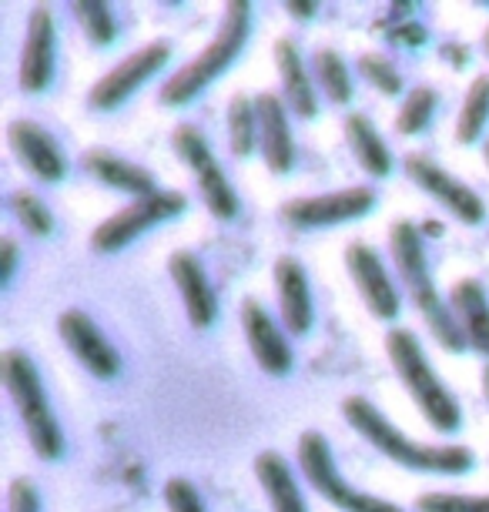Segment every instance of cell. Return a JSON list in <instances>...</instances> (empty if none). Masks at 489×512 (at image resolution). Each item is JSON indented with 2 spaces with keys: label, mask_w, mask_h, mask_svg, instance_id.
<instances>
[{
  "label": "cell",
  "mask_w": 489,
  "mask_h": 512,
  "mask_svg": "<svg viewBox=\"0 0 489 512\" xmlns=\"http://www.w3.org/2000/svg\"><path fill=\"white\" fill-rule=\"evenodd\" d=\"M419 512H489V496H459V492H426Z\"/></svg>",
  "instance_id": "4dcf8cb0"
},
{
  "label": "cell",
  "mask_w": 489,
  "mask_h": 512,
  "mask_svg": "<svg viewBox=\"0 0 489 512\" xmlns=\"http://www.w3.org/2000/svg\"><path fill=\"white\" fill-rule=\"evenodd\" d=\"M436 91L433 88H412L402 101V108L396 114V131L399 134H419L433 121V111H436Z\"/></svg>",
  "instance_id": "83f0119b"
},
{
  "label": "cell",
  "mask_w": 489,
  "mask_h": 512,
  "mask_svg": "<svg viewBox=\"0 0 489 512\" xmlns=\"http://www.w3.org/2000/svg\"><path fill=\"white\" fill-rule=\"evenodd\" d=\"M248 21H252V4H248V0H232V4L225 7L222 27H218L212 41L205 44V51L191 64L181 67L178 74H171V81H165L161 104H168V108L188 104L191 98H198L218 74H225V67L242 54V47L248 41Z\"/></svg>",
  "instance_id": "3957f363"
},
{
  "label": "cell",
  "mask_w": 489,
  "mask_h": 512,
  "mask_svg": "<svg viewBox=\"0 0 489 512\" xmlns=\"http://www.w3.org/2000/svg\"><path fill=\"white\" fill-rule=\"evenodd\" d=\"M242 325L248 335V345H252L258 365L268 375H285L292 369V349L285 342L282 328L272 322V315L265 312L258 302H245L242 308Z\"/></svg>",
  "instance_id": "ac0fdd59"
},
{
  "label": "cell",
  "mask_w": 489,
  "mask_h": 512,
  "mask_svg": "<svg viewBox=\"0 0 489 512\" xmlns=\"http://www.w3.org/2000/svg\"><path fill=\"white\" fill-rule=\"evenodd\" d=\"M486 121H489V77H476V81L469 84L463 111H459L456 138L463 141V144H473L479 134H483Z\"/></svg>",
  "instance_id": "d4e9b609"
},
{
  "label": "cell",
  "mask_w": 489,
  "mask_h": 512,
  "mask_svg": "<svg viewBox=\"0 0 489 512\" xmlns=\"http://www.w3.org/2000/svg\"><path fill=\"white\" fill-rule=\"evenodd\" d=\"M345 138L352 144V154L369 175H389L392 171V154H389V144L379 138V131L372 128V121L366 114H349L345 118Z\"/></svg>",
  "instance_id": "cb8c5ba5"
},
{
  "label": "cell",
  "mask_w": 489,
  "mask_h": 512,
  "mask_svg": "<svg viewBox=\"0 0 489 512\" xmlns=\"http://www.w3.org/2000/svg\"><path fill=\"white\" fill-rule=\"evenodd\" d=\"M84 168H88L98 181H104L108 188L124 191V195H134V198L158 195V185H155V178H151V171H145V168H138V164L118 158V154L91 151L88 158H84Z\"/></svg>",
  "instance_id": "7402d4cb"
},
{
  "label": "cell",
  "mask_w": 489,
  "mask_h": 512,
  "mask_svg": "<svg viewBox=\"0 0 489 512\" xmlns=\"http://www.w3.org/2000/svg\"><path fill=\"white\" fill-rule=\"evenodd\" d=\"M486 54H489V31H486Z\"/></svg>",
  "instance_id": "74e56055"
},
{
  "label": "cell",
  "mask_w": 489,
  "mask_h": 512,
  "mask_svg": "<svg viewBox=\"0 0 489 512\" xmlns=\"http://www.w3.org/2000/svg\"><path fill=\"white\" fill-rule=\"evenodd\" d=\"M275 61H278V71H282V84H285V98H289V108L299 114V118L312 121L319 114V94H315V84L309 71L302 64V54L299 47L292 41H278L275 44Z\"/></svg>",
  "instance_id": "44dd1931"
},
{
  "label": "cell",
  "mask_w": 489,
  "mask_h": 512,
  "mask_svg": "<svg viewBox=\"0 0 489 512\" xmlns=\"http://www.w3.org/2000/svg\"><path fill=\"white\" fill-rule=\"evenodd\" d=\"M483 389H486V399H489V365H486V372H483Z\"/></svg>",
  "instance_id": "8d00e7d4"
},
{
  "label": "cell",
  "mask_w": 489,
  "mask_h": 512,
  "mask_svg": "<svg viewBox=\"0 0 489 512\" xmlns=\"http://www.w3.org/2000/svg\"><path fill=\"white\" fill-rule=\"evenodd\" d=\"M345 268H349L352 282H356L362 302L369 305V312L382 318V322H392V318L399 315V292L376 251L356 241V245H349V251H345Z\"/></svg>",
  "instance_id": "7c38bea8"
},
{
  "label": "cell",
  "mask_w": 489,
  "mask_h": 512,
  "mask_svg": "<svg viewBox=\"0 0 489 512\" xmlns=\"http://www.w3.org/2000/svg\"><path fill=\"white\" fill-rule=\"evenodd\" d=\"M54 14L47 7H34L27 17V37L21 54V88L31 94H41L54 77Z\"/></svg>",
  "instance_id": "5bb4252c"
},
{
  "label": "cell",
  "mask_w": 489,
  "mask_h": 512,
  "mask_svg": "<svg viewBox=\"0 0 489 512\" xmlns=\"http://www.w3.org/2000/svg\"><path fill=\"white\" fill-rule=\"evenodd\" d=\"M74 17L81 21L84 34H88L94 44H111L114 34H118L114 14L108 11V4H98V0H78V4H74Z\"/></svg>",
  "instance_id": "f1b7e54d"
},
{
  "label": "cell",
  "mask_w": 489,
  "mask_h": 512,
  "mask_svg": "<svg viewBox=\"0 0 489 512\" xmlns=\"http://www.w3.org/2000/svg\"><path fill=\"white\" fill-rule=\"evenodd\" d=\"M228 134H232V151L238 158L255 151L258 144V108L252 98L238 94L232 98V108H228Z\"/></svg>",
  "instance_id": "4316f807"
},
{
  "label": "cell",
  "mask_w": 489,
  "mask_h": 512,
  "mask_svg": "<svg viewBox=\"0 0 489 512\" xmlns=\"http://www.w3.org/2000/svg\"><path fill=\"white\" fill-rule=\"evenodd\" d=\"M7 138H11L14 154L21 158V164L31 171L34 178H41V181H61L64 178V171H67L64 151L57 148V141L41 128V124L11 121Z\"/></svg>",
  "instance_id": "e0dca14e"
},
{
  "label": "cell",
  "mask_w": 489,
  "mask_h": 512,
  "mask_svg": "<svg viewBox=\"0 0 489 512\" xmlns=\"http://www.w3.org/2000/svg\"><path fill=\"white\" fill-rule=\"evenodd\" d=\"M165 502L171 512H205V502L188 479H171L165 486Z\"/></svg>",
  "instance_id": "d6a6232c"
},
{
  "label": "cell",
  "mask_w": 489,
  "mask_h": 512,
  "mask_svg": "<svg viewBox=\"0 0 489 512\" xmlns=\"http://www.w3.org/2000/svg\"><path fill=\"white\" fill-rule=\"evenodd\" d=\"M171 141H175L178 158L185 161L191 171H195L201 198H205L208 211H212L215 218H222V221H232L238 215V195H235L232 181L225 178L222 164L215 161V154H212V148H208L205 134H201L198 128L181 124V128H175V138H171Z\"/></svg>",
  "instance_id": "52a82bcc"
},
{
  "label": "cell",
  "mask_w": 489,
  "mask_h": 512,
  "mask_svg": "<svg viewBox=\"0 0 489 512\" xmlns=\"http://www.w3.org/2000/svg\"><path fill=\"white\" fill-rule=\"evenodd\" d=\"M406 171H409V178L416 181V185L423 188L429 198H436L446 211H453V215L463 221V225H479V221L486 218L483 198H479L473 188H466L463 181H456L453 175H449V171L439 168L436 161L423 158V154H409V158H406Z\"/></svg>",
  "instance_id": "8fae6325"
},
{
  "label": "cell",
  "mask_w": 489,
  "mask_h": 512,
  "mask_svg": "<svg viewBox=\"0 0 489 512\" xmlns=\"http://www.w3.org/2000/svg\"><path fill=\"white\" fill-rule=\"evenodd\" d=\"M255 476L262 482L265 496L272 502L275 512H309L299 486H295L292 466L278 456V452H262V456L255 459Z\"/></svg>",
  "instance_id": "603a6c76"
},
{
  "label": "cell",
  "mask_w": 489,
  "mask_h": 512,
  "mask_svg": "<svg viewBox=\"0 0 489 512\" xmlns=\"http://www.w3.org/2000/svg\"><path fill=\"white\" fill-rule=\"evenodd\" d=\"M11 208H14L17 221H21V225L31 231V235H37V238L51 235L54 215H51V208H47L37 195H31V191H17V195L11 198Z\"/></svg>",
  "instance_id": "f546056e"
},
{
  "label": "cell",
  "mask_w": 489,
  "mask_h": 512,
  "mask_svg": "<svg viewBox=\"0 0 489 512\" xmlns=\"http://www.w3.org/2000/svg\"><path fill=\"white\" fill-rule=\"evenodd\" d=\"M299 462H302L305 479H309L315 492L329 499L335 509H342V512H402L396 502L379 499V496H372V492L349 486V482L339 476V469H335L329 439H325L322 432H305L299 439Z\"/></svg>",
  "instance_id": "8992f818"
},
{
  "label": "cell",
  "mask_w": 489,
  "mask_h": 512,
  "mask_svg": "<svg viewBox=\"0 0 489 512\" xmlns=\"http://www.w3.org/2000/svg\"><path fill=\"white\" fill-rule=\"evenodd\" d=\"M0 372H4V385L14 399V409L21 415L27 439H31L34 452L41 459H61L64 456V436L61 425H57L51 402L44 395L41 375H37L34 362L24 352L7 349L0 359Z\"/></svg>",
  "instance_id": "5b68a950"
},
{
  "label": "cell",
  "mask_w": 489,
  "mask_h": 512,
  "mask_svg": "<svg viewBox=\"0 0 489 512\" xmlns=\"http://www.w3.org/2000/svg\"><path fill=\"white\" fill-rule=\"evenodd\" d=\"M258 108V148H262V158L268 164V171L275 175H289L295 164V141H292V128H289V111L278 94L265 91L255 98Z\"/></svg>",
  "instance_id": "9a60e30c"
},
{
  "label": "cell",
  "mask_w": 489,
  "mask_h": 512,
  "mask_svg": "<svg viewBox=\"0 0 489 512\" xmlns=\"http://www.w3.org/2000/svg\"><path fill=\"white\" fill-rule=\"evenodd\" d=\"M486 161H489V141H486Z\"/></svg>",
  "instance_id": "f35d334b"
},
{
  "label": "cell",
  "mask_w": 489,
  "mask_h": 512,
  "mask_svg": "<svg viewBox=\"0 0 489 512\" xmlns=\"http://www.w3.org/2000/svg\"><path fill=\"white\" fill-rule=\"evenodd\" d=\"M386 349L392 359V369L402 379V385L409 389L412 402L419 405V412L426 415L429 425L436 432H456L459 422H463V412L453 399V392L439 382V375L429 365L419 338L409 332V328H392L386 335Z\"/></svg>",
  "instance_id": "277c9868"
},
{
  "label": "cell",
  "mask_w": 489,
  "mask_h": 512,
  "mask_svg": "<svg viewBox=\"0 0 489 512\" xmlns=\"http://www.w3.org/2000/svg\"><path fill=\"white\" fill-rule=\"evenodd\" d=\"M7 506L11 512H41V496L27 479H14L11 492H7Z\"/></svg>",
  "instance_id": "836d02e7"
},
{
  "label": "cell",
  "mask_w": 489,
  "mask_h": 512,
  "mask_svg": "<svg viewBox=\"0 0 489 512\" xmlns=\"http://www.w3.org/2000/svg\"><path fill=\"white\" fill-rule=\"evenodd\" d=\"M359 71L362 77L372 84V88H379L382 94H389V98H396V94H402V74L392 67L386 57L379 54H366L359 61Z\"/></svg>",
  "instance_id": "1f68e13d"
},
{
  "label": "cell",
  "mask_w": 489,
  "mask_h": 512,
  "mask_svg": "<svg viewBox=\"0 0 489 512\" xmlns=\"http://www.w3.org/2000/svg\"><path fill=\"white\" fill-rule=\"evenodd\" d=\"M449 308H453L459 325H463L469 349L479 355H489V302H486L483 285H479L476 278L456 282L453 292H449Z\"/></svg>",
  "instance_id": "ffe728a7"
},
{
  "label": "cell",
  "mask_w": 489,
  "mask_h": 512,
  "mask_svg": "<svg viewBox=\"0 0 489 512\" xmlns=\"http://www.w3.org/2000/svg\"><path fill=\"white\" fill-rule=\"evenodd\" d=\"M315 81L325 91V98L332 104H349L352 101V81H349V67L335 51H319L315 54Z\"/></svg>",
  "instance_id": "484cf974"
},
{
  "label": "cell",
  "mask_w": 489,
  "mask_h": 512,
  "mask_svg": "<svg viewBox=\"0 0 489 512\" xmlns=\"http://www.w3.org/2000/svg\"><path fill=\"white\" fill-rule=\"evenodd\" d=\"M376 208L372 188H342L332 195H312L289 201L282 215L295 228H322V225H342V221H356Z\"/></svg>",
  "instance_id": "30bf717a"
},
{
  "label": "cell",
  "mask_w": 489,
  "mask_h": 512,
  "mask_svg": "<svg viewBox=\"0 0 489 512\" xmlns=\"http://www.w3.org/2000/svg\"><path fill=\"white\" fill-rule=\"evenodd\" d=\"M57 328H61V338H64L67 349H71V355L91 375H98V379H114V375H118V369H121L118 352H114V345L101 335V328L94 325L88 315L64 312Z\"/></svg>",
  "instance_id": "4fadbf2b"
},
{
  "label": "cell",
  "mask_w": 489,
  "mask_h": 512,
  "mask_svg": "<svg viewBox=\"0 0 489 512\" xmlns=\"http://www.w3.org/2000/svg\"><path fill=\"white\" fill-rule=\"evenodd\" d=\"M168 54H171V47L165 41H155V44L141 47V51L128 54L118 67H114V71H108L91 88V108L114 111L118 104H124L134 91L141 88V84L148 81V77H155L161 67H165Z\"/></svg>",
  "instance_id": "9c48e42d"
},
{
  "label": "cell",
  "mask_w": 489,
  "mask_h": 512,
  "mask_svg": "<svg viewBox=\"0 0 489 512\" xmlns=\"http://www.w3.org/2000/svg\"><path fill=\"white\" fill-rule=\"evenodd\" d=\"M285 11L295 14V17H312V14H315V4H302V0H289V4H285Z\"/></svg>",
  "instance_id": "d590c367"
},
{
  "label": "cell",
  "mask_w": 489,
  "mask_h": 512,
  "mask_svg": "<svg viewBox=\"0 0 489 512\" xmlns=\"http://www.w3.org/2000/svg\"><path fill=\"white\" fill-rule=\"evenodd\" d=\"M392 258H396V268L406 282L412 302L423 312V318L433 328V335L439 338V345L449 352H466L469 342L463 335V325H459L456 312L443 302V295L436 292L433 278H429V262H426V241L419 235V228L412 221H396L392 225Z\"/></svg>",
  "instance_id": "7a4b0ae2"
},
{
  "label": "cell",
  "mask_w": 489,
  "mask_h": 512,
  "mask_svg": "<svg viewBox=\"0 0 489 512\" xmlns=\"http://www.w3.org/2000/svg\"><path fill=\"white\" fill-rule=\"evenodd\" d=\"M171 278H175L178 292H181V302H185V312H188V322L205 332V328L215 325L218 318V302H215V288L208 282L205 268L191 251H175L171 255Z\"/></svg>",
  "instance_id": "2e32d148"
},
{
  "label": "cell",
  "mask_w": 489,
  "mask_h": 512,
  "mask_svg": "<svg viewBox=\"0 0 489 512\" xmlns=\"http://www.w3.org/2000/svg\"><path fill=\"white\" fill-rule=\"evenodd\" d=\"M275 285H278V305H282L285 328L292 335H305L312 328V295L302 265L295 258H278Z\"/></svg>",
  "instance_id": "d6986e66"
},
{
  "label": "cell",
  "mask_w": 489,
  "mask_h": 512,
  "mask_svg": "<svg viewBox=\"0 0 489 512\" xmlns=\"http://www.w3.org/2000/svg\"><path fill=\"white\" fill-rule=\"evenodd\" d=\"M181 211H185V198H181L178 191H158V195H151V198H134L118 215L101 221L98 231L91 235V245L94 251H121L124 245H131L134 238H141L145 231L181 215Z\"/></svg>",
  "instance_id": "ba28073f"
},
{
  "label": "cell",
  "mask_w": 489,
  "mask_h": 512,
  "mask_svg": "<svg viewBox=\"0 0 489 512\" xmlns=\"http://www.w3.org/2000/svg\"><path fill=\"white\" fill-rule=\"evenodd\" d=\"M14 272H17V241L4 238L0 241V285H11Z\"/></svg>",
  "instance_id": "e575fe53"
},
{
  "label": "cell",
  "mask_w": 489,
  "mask_h": 512,
  "mask_svg": "<svg viewBox=\"0 0 489 512\" xmlns=\"http://www.w3.org/2000/svg\"><path fill=\"white\" fill-rule=\"evenodd\" d=\"M342 415L349 419L352 429L362 439L372 442L382 456H389L392 462L416 472H443V476H459L473 466V452L466 446H419L409 436H402V429H396L376 405L362 395H349L342 402Z\"/></svg>",
  "instance_id": "6da1fadb"
}]
</instances>
